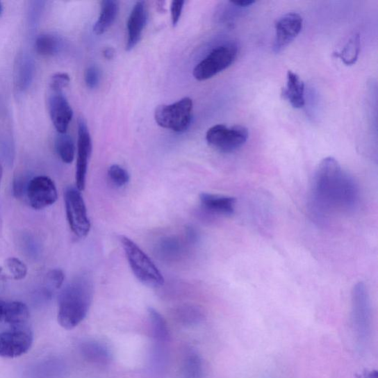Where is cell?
<instances>
[{
  "instance_id": "obj_10",
  "label": "cell",
  "mask_w": 378,
  "mask_h": 378,
  "mask_svg": "<svg viewBox=\"0 0 378 378\" xmlns=\"http://www.w3.org/2000/svg\"><path fill=\"white\" fill-rule=\"evenodd\" d=\"M26 193L30 205L35 210L51 206L58 199L56 185L47 176L33 177L28 183Z\"/></svg>"
},
{
  "instance_id": "obj_5",
  "label": "cell",
  "mask_w": 378,
  "mask_h": 378,
  "mask_svg": "<svg viewBox=\"0 0 378 378\" xmlns=\"http://www.w3.org/2000/svg\"><path fill=\"white\" fill-rule=\"evenodd\" d=\"M238 52L239 47L234 42L216 47L194 68V77L202 81L215 76L235 62Z\"/></svg>"
},
{
  "instance_id": "obj_40",
  "label": "cell",
  "mask_w": 378,
  "mask_h": 378,
  "mask_svg": "<svg viewBox=\"0 0 378 378\" xmlns=\"http://www.w3.org/2000/svg\"><path fill=\"white\" fill-rule=\"evenodd\" d=\"M364 378H378L377 372L372 371L368 373H366L364 376Z\"/></svg>"
},
{
  "instance_id": "obj_32",
  "label": "cell",
  "mask_w": 378,
  "mask_h": 378,
  "mask_svg": "<svg viewBox=\"0 0 378 378\" xmlns=\"http://www.w3.org/2000/svg\"><path fill=\"white\" fill-rule=\"evenodd\" d=\"M47 281L51 283V285L56 289L60 288L65 281L64 272L60 269H54L49 272L47 274Z\"/></svg>"
},
{
  "instance_id": "obj_35",
  "label": "cell",
  "mask_w": 378,
  "mask_h": 378,
  "mask_svg": "<svg viewBox=\"0 0 378 378\" xmlns=\"http://www.w3.org/2000/svg\"><path fill=\"white\" fill-rule=\"evenodd\" d=\"M184 1H172L171 4V16L172 26L175 27L179 22L184 7Z\"/></svg>"
},
{
  "instance_id": "obj_25",
  "label": "cell",
  "mask_w": 378,
  "mask_h": 378,
  "mask_svg": "<svg viewBox=\"0 0 378 378\" xmlns=\"http://www.w3.org/2000/svg\"><path fill=\"white\" fill-rule=\"evenodd\" d=\"M183 373L185 378H202V362L197 353L192 352L186 356L183 365Z\"/></svg>"
},
{
  "instance_id": "obj_42",
  "label": "cell",
  "mask_w": 378,
  "mask_h": 378,
  "mask_svg": "<svg viewBox=\"0 0 378 378\" xmlns=\"http://www.w3.org/2000/svg\"><path fill=\"white\" fill-rule=\"evenodd\" d=\"M3 167L1 163H0V182H1L2 176H3Z\"/></svg>"
},
{
  "instance_id": "obj_3",
  "label": "cell",
  "mask_w": 378,
  "mask_h": 378,
  "mask_svg": "<svg viewBox=\"0 0 378 378\" xmlns=\"http://www.w3.org/2000/svg\"><path fill=\"white\" fill-rule=\"evenodd\" d=\"M120 239L130 268L137 279L149 288L162 286L164 278L149 256L127 236H120Z\"/></svg>"
},
{
  "instance_id": "obj_19",
  "label": "cell",
  "mask_w": 378,
  "mask_h": 378,
  "mask_svg": "<svg viewBox=\"0 0 378 378\" xmlns=\"http://www.w3.org/2000/svg\"><path fill=\"white\" fill-rule=\"evenodd\" d=\"M29 315V310L26 304L20 302H6L3 322L11 327L26 326Z\"/></svg>"
},
{
  "instance_id": "obj_4",
  "label": "cell",
  "mask_w": 378,
  "mask_h": 378,
  "mask_svg": "<svg viewBox=\"0 0 378 378\" xmlns=\"http://www.w3.org/2000/svg\"><path fill=\"white\" fill-rule=\"evenodd\" d=\"M352 322L359 345L365 347L372 336V306L365 284L359 282L352 291Z\"/></svg>"
},
{
  "instance_id": "obj_17",
  "label": "cell",
  "mask_w": 378,
  "mask_h": 378,
  "mask_svg": "<svg viewBox=\"0 0 378 378\" xmlns=\"http://www.w3.org/2000/svg\"><path fill=\"white\" fill-rule=\"evenodd\" d=\"M199 200L206 209L217 214L231 215L235 209L236 199L233 197L202 193Z\"/></svg>"
},
{
  "instance_id": "obj_28",
  "label": "cell",
  "mask_w": 378,
  "mask_h": 378,
  "mask_svg": "<svg viewBox=\"0 0 378 378\" xmlns=\"http://www.w3.org/2000/svg\"><path fill=\"white\" fill-rule=\"evenodd\" d=\"M181 248L179 242L171 238L162 241L159 245V252L167 258L175 256L180 252Z\"/></svg>"
},
{
  "instance_id": "obj_18",
  "label": "cell",
  "mask_w": 378,
  "mask_h": 378,
  "mask_svg": "<svg viewBox=\"0 0 378 378\" xmlns=\"http://www.w3.org/2000/svg\"><path fill=\"white\" fill-rule=\"evenodd\" d=\"M120 4L113 0H104L101 3V13L99 19L94 23L93 31L97 35H101L108 31L115 22Z\"/></svg>"
},
{
  "instance_id": "obj_21",
  "label": "cell",
  "mask_w": 378,
  "mask_h": 378,
  "mask_svg": "<svg viewBox=\"0 0 378 378\" xmlns=\"http://www.w3.org/2000/svg\"><path fill=\"white\" fill-rule=\"evenodd\" d=\"M361 51V38L359 33L354 34L340 52L334 53V56L340 58L345 65L351 66L356 63Z\"/></svg>"
},
{
  "instance_id": "obj_16",
  "label": "cell",
  "mask_w": 378,
  "mask_h": 378,
  "mask_svg": "<svg viewBox=\"0 0 378 378\" xmlns=\"http://www.w3.org/2000/svg\"><path fill=\"white\" fill-rule=\"evenodd\" d=\"M282 96L293 108L301 109L305 105L304 84L298 74L289 70L287 74V86L282 90Z\"/></svg>"
},
{
  "instance_id": "obj_31",
  "label": "cell",
  "mask_w": 378,
  "mask_h": 378,
  "mask_svg": "<svg viewBox=\"0 0 378 378\" xmlns=\"http://www.w3.org/2000/svg\"><path fill=\"white\" fill-rule=\"evenodd\" d=\"M69 82L70 78L68 74L65 73L56 74L50 80L51 90L55 92H63V90L69 85Z\"/></svg>"
},
{
  "instance_id": "obj_38",
  "label": "cell",
  "mask_w": 378,
  "mask_h": 378,
  "mask_svg": "<svg viewBox=\"0 0 378 378\" xmlns=\"http://www.w3.org/2000/svg\"><path fill=\"white\" fill-rule=\"evenodd\" d=\"M104 56L106 59H112L114 58L115 51L111 47H109V49H106L104 51Z\"/></svg>"
},
{
  "instance_id": "obj_43",
  "label": "cell",
  "mask_w": 378,
  "mask_h": 378,
  "mask_svg": "<svg viewBox=\"0 0 378 378\" xmlns=\"http://www.w3.org/2000/svg\"><path fill=\"white\" fill-rule=\"evenodd\" d=\"M3 6L1 2H0V15L3 13Z\"/></svg>"
},
{
  "instance_id": "obj_27",
  "label": "cell",
  "mask_w": 378,
  "mask_h": 378,
  "mask_svg": "<svg viewBox=\"0 0 378 378\" xmlns=\"http://www.w3.org/2000/svg\"><path fill=\"white\" fill-rule=\"evenodd\" d=\"M6 264L10 274L15 280H22L27 276L28 268L20 259L15 257L8 258Z\"/></svg>"
},
{
  "instance_id": "obj_39",
  "label": "cell",
  "mask_w": 378,
  "mask_h": 378,
  "mask_svg": "<svg viewBox=\"0 0 378 378\" xmlns=\"http://www.w3.org/2000/svg\"><path fill=\"white\" fill-rule=\"evenodd\" d=\"M5 305L6 302L4 301L0 300V322H3Z\"/></svg>"
},
{
  "instance_id": "obj_13",
  "label": "cell",
  "mask_w": 378,
  "mask_h": 378,
  "mask_svg": "<svg viewBox=\"0 0 378 378\" xmlns=\"http://www.w3.org/2000/svg\"><path fill=\"white\" fill-rule=\"evenodd\" d=\"M49 110L58 134L66 133L72 121L74 112L63 92L51 91L49 97Z\"/></svg>"
},
{
  "instance_id": "obj_2",
  "label": "cell",
  "mask_w": 378,
  "mask_h": 378,
  "mask_svg": "<svg viewBox=\"0 0 378 378\" xmlns=\"http://www.w3.org/2000/svg\"><path fill=\"white\" fill-rule=\"evenodd\" d=\"M92 295V281L88 276H81L71 281L59 297L58 324L66 329L77 327L88 313Z\"/></svg>"
},
{
  "instance_id": "obj_6",
  "label": "cell",
  "mask_w": 378,
  "mask_h": 378,
  "mask_svg": "<svg viewBox=\"0 0 378 378\" xmlns=\"http://www.w3.org/2000/svg\"><path fill=\"white\" fill-rule=\"evenodd\" d=\"M192 110V100L186 97L172 104L158 106L155 112V120L164 129L183 133L191 124Z\"/></svg>"
},
{
  "instance_id": "obj_24",
  "label": "cell",
  "mask_w": 378,
  "mask_h": 378,
  "mask_svg": "<svg viewBox=\"0 0 378 378\" xmlns=\"http://www.w3.org/2000/svg\"><path fill=\"white\" fill-rule=\"evenodd\" d=\"M82 352L90 361L104 363L109 361V352L102 345L97 342H87L82 346Z\"/></svg>"
},
{
  "instance_id": "obj_29",
  "label": "cell",
  "mask_w": 378,
  "mask_h": 378,
  "mask_svg": "<svg viewBox=\"0 0 378 378\" xmlns=\"http://www.w3.org/2000/svg\"><path fill=\"white\" fill-rule=\"evenodd\" d=\"M44 2H33L29 7L28 23L31 28H37L44 8Z\"/></svg>"
},
{
  "instance_id": "obj_26",
  "label": "cell",
  "mask_w": 378,
  "mask_h": 378,
  "mask_svg": "<svg viewBox=\"0 0 378 378\" xmlns=\"http://www.w3.org/2000/svg\"><path fill=\"white\" fill-rule=\"evenodd\" d=\"M108 176L111 182L117 187L125 186L130 180L129 172L120 165H113L109 168Z\"/></svg>"
},
{
  "instance_id": "obj_15",
  "label": "cell",
  "mask_w": 378,
  "mask_h": 378,
  "mask_svg": "<svg viewBox=\"0 0 378 378\" xmlns=\"http://www.w3.org/2000/svg\"><path fill=\"white\" fill-rule=\"evenodd\" d=\"M35 74V63L28 53L19 55L15 69V85L18 92H25L31 86Z\"/></svg>"
},
{
  "instance_id": "obj_33",
  "label": "cell",
  "mask_w": 378,
  "mask_h": 378,
  "mask_svg": "<svg viewBox=\"0 0 378 378\" xmlns=\"http://www.w3.org/2000/svg\"><path fill=\"white\" fill-rule=\"evenodd\" d=\"M2 149L3 155L6 159V161L10 163L13 162L14 157H15V148L13 143H12V140L8 138H4L1 141V148Z\"/></svg>"
},
{
  "instance_id": "obj_14",
  "label": "cell",
  "mask_w": 378,
  "mask_h": 378,
  "mask_svg": "<svg viewBox=\"0 0 378 378\" xmlns=\"http://www.w3.org/2000/svg\"><path fill=\"white\" fill-rule=\"evenodd\" d=\"M148 19L147 9L145 2H137L127 21V51H132L138 44Z\"/></svg>"
},
{
  "instance_id": "obj_11",
  "label": "cell",
  "mask_w": 378,
  "mask_h": 378,
  "mask_svg": "<svg viewBox=\"0 0 378 378\" xmlns=\"http://www.w3.org/2000/svg\"><path fill=\"white\" fill-rule=\"evenodd\" d=\"M92 139L86 122L83 118L78 122V151L76 171V188L80 192L84 190L89 161L92 154Z\"/></svg>"
},
{
  "instance_id": "obj_34",
  "label": "cell",
  "mask_w": 378,
  "mask_h": 378,
  "mask_svg": "<svg viewBox=\"0 0 378 378\" xmlns=\"http://www.w3.org/2000/svg\"><path fill=\"white\" fill-rule=\"evenodd\" d=\"M29 183V182H28ZM28 183H26V179L23 176H17L13 182V194L16 198H20L24 193L27 192Z\"/></svg>"
},
{
  "instance_id": "obj_30",
  "label": "cell",
  "mask_w": 378,
  "mask_h": 378,
  "mask_svg": "<svg viewBox=\"0 0 378 378\" xmlns=\"http://www.w3.org/2000/svg\"><path fill=\"white\" fill-rule=\"evenodd\" d=\"M101 72L99 69L94 65H91L85 71V84L90 89L97 88L100 83Z\"/></svg>"
},
{
  "instance_id": "obj_37",
  "label": "cell",
  "mask_w": 378,
  "mask_h": 378,
  "mask_svg": "<svg viewBox=\"0 0 378 378\" xmlns=\"http://www.w3.org/2000/svg\"><path fill=\"white\" fill-rule=\"evenodd\" d=\"M234 6L236 7H238L240 9H245L247 8H249L252 6L254 4H255L256 2L254 1H238V2H232Z\"/></svg>"
},
{
  "instance_id": "obj_23",
  "label": "cell",
  "mask_w": 378,
  "mask_h": 378,
  "mask_svg": "<svg viewBox=\"0 0 378 378\" xmlns=\"http://www.w3.org/2000/svg\"><path fill=\"white\" fill-rule=\"evenodd\" d=\"M152 334L157 340L163 342L169 338V329L163 317L155 309H149Z\"/></svg>"
},
{
  "instance_id": "obj_9",
  "label": "cell",
  "mask_w": 378,
  "mask_h": 378,
  "mask_svg": "<svg viewBox=\"0 0 378 378\" xmlns=\"http://www.w3.org/2000/svg\"><path fill=\"white\" fill-rule=\"evenodd\" d=\"M33 344V334L26 327H11L0 334V357L13 359L26 353Z\"/></svg>"
},
{
  "instance_id": "obj_7",
  "label": "cell",
  "mask_w": 378,
  "mask_h": 378,
  "mask_svg": "<svg viewBox=\"0 0 378 378\" xmlns=\"http://www.w3.org/2000/svg\"><path fill=\"white\" fill-rule=\"evenodd\" d=\"M249 137L246 127L236 125L228 127L217 124L211 127L206 133L207 143L213 148L223 152L231 153L243 147Z\"/></svg>"
},
{
  "instance_id": "obj_8",
  "label": "cell",
  "mask_w": 378,
  "mask_h": 378,
  "mask_svg": "<svg viewBox=\"0 0 378 378\" xmlns=\"http://www.w3.org/2000/svg\"><path fill=\"white\" fill-rule=\"evenodd\" d=\"M65 203L71 231L79 238H85L90 233L91 224L84 198L76 187H69L66 189Z\"/></svg>"
},
{
  "instance_id": "obj_41",
  "label": "cell",
  "mask_w": 378,
  "mask_h": 378,
  "mask_svg": "<svg viewBox=\"0 0 378 378\" xmlns=\"http://www.w3.org/2000/svg\"><path fill=\"white\" fill-rule=\"evenodd\" d=\"M9 277L4 273L3 268L0 267V280L7 281Z\"/></svg>"
},
{
  "instance_id": "obj_20",
  "label": "cell",
  "mask_w": 378,
  "mask_h": 378,
  "mask_svg": "<svg viewBox=\"0 0 378 378\" xmlns=\"http://www.w3.org/2000/svg\"><path fill=\"white\" fill-rule=\"evenodd\" d=\"M64 49V41L58 35L44 33L35 41V49L44 56H53L60 53Z\"/></svg>"
},
{
  "instance_id": "obj_36",
  "label": "cell",
  "mask_w": 378,
  "mask_h": 378,
  "mask_svg": "<svg viewBox=\"0 0 378 378\" xmlns=\"http://www.w3.org/2000/svg\"><path fill=\"white\" fill-rule=\"evenodd\" d=\"M181 320L192 323L199 320L200 314L198 311L192 309H184L179 313Z\"/></svg>"
},
{
  "instance_id": "obj_22",
  "label": "cell",
  "mask_w": 378,
  "mask_h": 378,
  "mask_svg": "<svg viewBox=\"0 0 378 378\" xmlns=\"http://www.w3.org/2000/svg\"><path fill=\"white\" fill-rule=\"evenodd\" d=\"M56 150L59 158L67 164L72 163L75 157L74 142L69 135L58 134L55 141Z\"/></svg>"
},
{
  "instance_id": "obj_12",
  "label": "cell",
  "mask_w": 378,
  "mask_h": 378,
  "mask_svg": "<svg viewBox=\"0 0 378 378\" xmlns=\"http://www.w3.org/2000/svg\"><path fill=\"white\" fill-rule=\"evenodd\" d=\"M303 19L297 13L284 15L275 25V39L273 51L278 54L285 51L302 31Z\"/></svg>"
},
{
  "instance_id": "obj_1",
  "label": "cell",
  "mask_w": 378,
  "mask_h": 378,
  "mask_svg": "<svg viewBox=\"0 0 378 378\" xmlns=\"http://www.w3.org/2000/svg\"><path fill=\"white\" fill-rule=\"evenodd\" d=\"M313 205L319 215L354 208L359 199L356 181L334 158H324L315 170L312 186Z\"/></svg>"
}]
</instances>
